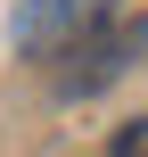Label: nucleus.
Segmentation results:
<instances>
[{"instance_id": "obj_2", "label": "nucleus", "mask_w": 148, "mask_h": 157, "mask_svg": "<svg viewBox=\"0 0 148 157\" xmlns=\"http://www.w3.org/2000/svg\"><path fill=\"white\" fill-rule=\"evenodd\" d=\"M115 157H148V116H140V124H124V132H115Z\"/></svg>"}, {"instance_id": "obj_1", "label": "nucleus", "mask_w": 148, "mask_h": 157, "mask_svg": "<svg viewBox=\"0 0 148 157\" xmlns=\"http://www.w3.org/2000/svg\"><path fill=\"white\" fill-rule=\"evenodd\" d=\"M115 8H124V0H16V50H25V58H49V50L99 33Z\"/></svg>"}]
</instances>
